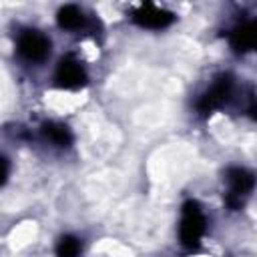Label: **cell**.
Here are the masks:
<instances>
[{"instance_id":"6da1fadb","label":"cell","mask_w":257,"mask_h":257,"mask_svg":"<svg viewBox=\"0 0 257 257\" xmlns=\"http://www.w3.org/2000/svg\"><path fill=\"white\" fill-rule=\"evenodd\" d=\"M207 229V219L199 207V203L195 201H187L183 205V213H181V225H179V239L185 247L193 249L201 243L203 235Z\"/></svg>"},{"instance_id":"7a4b0ae2","label":"cell","mask_w":257,"mask_h":257,"mask_svg":"<svg viewBox=\"0 0 257 257\" xmlns=\"http://www.w3.org/2000/svg\"><path fill=\"white\" fill-rule=\"evenodd\" d=\"M227 185H229V193H227V203L229 207L237 209L243 205V201L249 197V193L253 191L255 179L253 173L241 167H233L227 171Z\"/></svg>"},{"instance_id":"3957f363","label":"cell","mask_w":257,"mask_h":257,"mask_svg":"<svg viewBox=\"0 0 257 257\" xmlns=\"http://www.w3.org/2000/svg\"><path fill=\"white\" fill-rule=\"evenodd\" d=\"M18 52L28 62H42L50 52V42L36 30H24L18 36Z\"/></svg>"},{"instance_id":"277c9868","label":"cell","mask_w":257,"mask_h":257,"mask_svg":"<svg viewBox=\"0 0 257 257\" xmlns=\"http://www.w3.org/2000/svg\"><path fill=\"white\" fill-rule=\"evenodd\" d=\"M231 88H233V80H231L229 76L217 78V80L211 84V88L201 96V100H199V104H197L199 112H201V114H211L213 110L221 108V106L229 100Z\"/></svg>"},{"instance_id":"5b68a950","label":"cell","mask_w":257,"mask_h":257,"mask_svg":"<svg viewBox=\"0 0 257 257\" xmlns=\"http://www.w3.org/2000/svg\"><path fill=\"white\" fill-rule=\"evenodd\" d=\"M54 80L60 88H78L86 82V72L74 56H64L56 66Z\"/></svg>"},{"instance_id":"8992f818","label":"cell","mask_w":257,"mask_h":257,"mask_svg":"<svg viewBox=\"0 0 257 257\" xmlns=\"http://www.w3.org/2000/svg\"><path fill=\"white\" fill-rule=\"evenodd\" d=\"M133 20L143 28L161 30V28H167L175 20V16L163 8L153 6V4H143L133 12Z\"/></svg>"},{"instance_id":"52a82bcc","label":"cell","mask_w":257,"mask_h":257,"mask_svg":"<svg viewBox=\"0 0 257 257\" xmlns=\"http://www.w3.org/2000/svg\"><path fill=\"white\" fill-rule=\"evenodd\" d=\"M255 40H257V32H255V24L253 22H243L231 32V46L237 52L251 50L255 46Z\"/></svg>"},{"instance_id":"ba28073f","label":"cell","mask_w":257,"mask_h":257,"mask_svg":"<svg viewBox=\"0 0 257 257\" xmlns=\"http://www.w3.org/2000/svg\"><path fill=\"white\" fill-rule=\"evenodd\" d=\"M56 22L62 30H80L86 26V16L82 14V10L74 4H66L58 10Z\"/></svg>"},{"instance_id":"9c48e42d","label":"cell","mask_w":257,"mask_h":257,"mask_svg":"<svg viewBox=\"0 0 257 257\" xmlns=\"http://www.w3.org/2000/svg\"><path fill=\"white\" fill-rule=\"evenodd\" d=\"M42 135L46 141H50L54 147H60V149H66L72 145V133L68 131V126H64L60 122H44Z\"/></svg>"},{"instance_id":"30bf717a","label":"cell","mask_w":257,"mask_h":257,"mask_svg":"<svg viewBox=\"0 0 257 257\" xmlns=\"http://www.w3.org/2000/svg\"><path fill=\"white\" fill-rule=\"evenodd\" d=\"M56 257H80V241L72 235L60 237L56 245Z\"/></svg>"},{"instance_id":"8fae6325","label":"cell","mask_w":257,"mask_h":257,"mask_svg":"<svg viewBox=\"0 0 257 257\" xmlns=\"http://www.w3.org/2000/svg\"><path fill=\"white\" fill-rule=\"evenodd\" d=\"M8 173H10V165H8V161L0 155V185H4V183H6Z\"/></svg>"}]
</instances>
